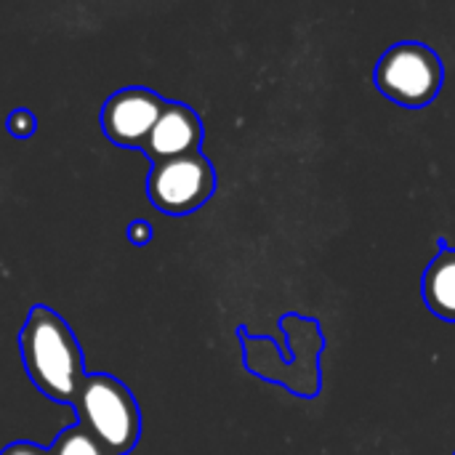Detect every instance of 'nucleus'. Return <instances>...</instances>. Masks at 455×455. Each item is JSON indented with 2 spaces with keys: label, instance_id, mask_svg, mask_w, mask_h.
Wrapping results in <instances>:
<instances>
[{
  "label": "nucleus",
  "instance_id": "obj_7",
  "mask_svg": "<svg viewBox=\"0 0 455 455\" xmlns=\"http://www.w3.org/2000/svg\"><path fill=\"white\" fill-rule=\"evenodd\" d=\"M424 301L445 323H455V248L440 240V253L424 272Z\"/></svg>",
  "mask_w": 455,
  "mask_h": 455
},
{
  "label": "nucleus",
  "instance_id": "obj_3",
  "mask_svg": "<svg viewBox=\"0 0 455 455\" xmlns=\"http://www.w3.org/2000/svg\"><path fill=\"white\" fill-rule=\"evenodd\" d=\"M373 77L387 99L408 109H421L437 99L445 80V67L429 45L403 40L384 51Z\"/></svg>",
  "mask_w": 455,
  "mask_h": 455
},
{
  "label": "nucleus",
  "instance_id": "obj_8",
  "mask_svg": "<svg viewBox=\"0 0 455 455\" xmlns=\"http://www.w3.org/2000/svg\"><path fill=\"white\" fill-rule=\"evenodd\" d=\"M51 455H112L104 445H99L83 427H67L56 435L53 445L48 448Z\"/></svg>",
  "mask_w": 455,
  "mask_h": 455
},
{
  "label": "nucleus",
  "instance_id": "obj_2",
  "mask_svg": "<svg viewBox=\"0 0 455 455\" xmlns=\"http://www.w3.org/2000/svg\"><path fill=\"white\" fill-rule=\"evenodd\" d=\"M83 427L112 455H128L141 435V413L125 384L107 373H88L72 403Z\"/></svg>",
  "mask_w": 455,
  "mask_h": 455
},
{
  "label": "nucleus",
  "instance_id": "obj_11",
  "mask_svg": "<svg viewBox=\"0 0 455 455\" xmlns=\"http://www.w3.org/2000/svg\"><path fill=\"white\" fill-rule=\"evenodd\" d=\"M0 455H51L45 448H40V445H35V443H24V440H19V443H11L8 448H3Z\"/></svg>",
  "mask_w": 455,
  "mask_h": 455
},
{
  "label": "nucleus",
  "instance_id": "obj_4",
  "mask_svg": "<svg viewBox=\"0 0 455 455\" xmlns=\"http://www.w3.org/2000/svg\"><path fill=\"white\" fill-rule=\"evenodd\" d=\"M216 189V171L203 152L184 155L152 165L147 195L152 205L168 216H187L211 200Z\"/></svg>",
  "mask_w": 455,
  "mask_h": 455
},
{
  "label": "nucleus",
  "instance_id": "obj_10",
  "mask_svg": "<svg viewBox=\"0 0 455 455\" xmlns=\"http://www.w3.org/2000/svg\"><path fill=\"white\" fill-rule=\"evenodd\" d=\"M152 224L149 221H144V219H136V221H131L128 224V240L133 243V245H147L149 240H152Z\"/></svg>",
  "mask_w": 455,
  "mask_h": 455
},
{
  "label": "nucleus",
  "instance_id": "obj_9",
  "mask_svg": "<svg viewBox=\"0 0 455 455\" xmlns=\"http://www.w3.org/2000/svg\"><path fill=\"white\" fill-rule=\"evenodd\" d=\"M5 128L16 139H29L35 133V128H37V120H35V115L29 109H13L8 115V120H5Z\"/></svg>",
  "mask_w": 455,
  "mask_h": 455
},
{
  "label": "nucleus",
  "instance_id": "obj_1",
  "mask_svg": "<svg viewBox=\"0 0 455 455\" xmlns=\"http://www.w3.org/2000/svg\"><path fill=\"white\" fill-rule=\"evenodd\" d=\"M19 349L29 381L53 403H75L83 384V349L61 315L37 304L29 309L19 333Z\"/></svg>",
  "mask_w": 455,
  "mask_h": 455
},
{
  "label": "nucleus",
  "instance_id": "obj_5",
  "mask_svg": "<svg viewBox=\"0 0 455 455\" xmlns=\"http://www.w3.org/2000/svg\"><path fill=\"white\" fill-rule=\"evenodd\" d=\"M165 99L147 88H123L112 93L99 115L104 136L125 149H139L149 139L157 117L165 109Z\"/></svg>",
  "mask_w": 455,
  "mask_h": 455
},
{
  "label": "nucleus",
  "instance_id": "obj_6",
  "mask_svg": "<svg viewBox=\"0 0 455 455\" xmlns=\"http://www.w3.org/2000/svg\"><path fill=\"white\" fill-rule=\"evenodd\" d=\"M200 144H203V120L197 117V112L181 101H168L149 139L144 141L141 152L157 165L165 160L195 155L200 152Z\"/></svg>",
  "mask_w": 455,
  "mask_h": 455
}]
</instances>
